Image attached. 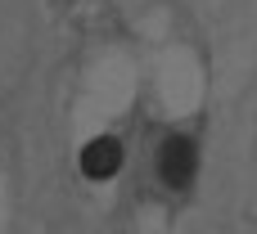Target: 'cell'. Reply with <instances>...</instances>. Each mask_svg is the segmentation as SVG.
<instances>
[{
	"instance_id": "1",
	"label": "cell",
	"mask_w": 257,
	"mask_h": 234,
	"mask_svg": "<svg viewBox=\"0 0 257 234\" xmlns=\"http://www.w3.org/2000/svg\"><path fill=\"white\" fill-rule=\"evenodd\" d=\"M194 167H199L194 140H185V135H167V144H163V153H158L163 185H172V189H185V185L194 180Z\"/></svg>"
},
{
	"instance_id": "2",
	"label": "cell",
	"mask_w": 257,
	"mask_h": 234,
	"mask_svg": "<svg viewBox=\"0 0 257 234\" xmlns=\"http://www.w3.org/2000/svg\"><path fill=\"white\" fill-rule=\"evenodd\" d=\"M117 167H122V144H117V140L99 135V140H90V144L81 149V171H86L90 180H108Z\"/></svg>"
}]
</instances>
